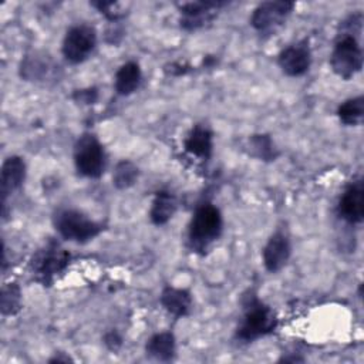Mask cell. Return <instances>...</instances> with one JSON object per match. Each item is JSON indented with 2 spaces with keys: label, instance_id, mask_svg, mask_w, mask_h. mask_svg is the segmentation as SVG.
I'll use <instances>...</instances> for the list:
<instances>
[{
  "label": "cell",
  "instance_id": "277c9868",
  "mask_svg": "<svg viewBox=\"0 0 364 364\" xmlns=\"http://www.w3.org/2000/svg\"><path fill=\"white\" fill-rule=\"evenodd\" d=\"M54 226L58 235L70 242L85 243L98 236L102 230L100 222L92 220L77 209H61L54 215Z\"/></svg>",
  "mask_w": 364,
  "mask_h": 364
},
{
  "label": "cell",
  "instance_id": "9a60e30c",
  "mask_svg": "<svg viewBox=\"0 0 364 364\" xmlns=\"http://www.w3.org/2000/svg\"><path fill=\"white\" fill-rule=\"evenodd\" d=\"M212 132L208 127L198 124L195 125L183 141V148L188 154L200 159H209L212 155Z\"/></svg>",
  "mask_w": 364,
  "mask_h": 364
},
{
  "label": "cell",
  "instance_id": "5bb4252c",
  "mask_svg": "<svg viewBox=\"0 0 364 364\" xmlns=\"http://www.w3.org/2000/svg\"><path fill=\"white\" fill-rule=\"evenodd\" d=\"M26 179V164L23 158L13 155L9 156L3 165H1V196L3 202H6V198L17 191Z\"/></svg>",
  "mask_w": 364,
  "mask_h": 364
},
{
  "label": "cell",
  "instance_id": "603a6c76",
  "mask_svg": "<svg viewBox=\"0 0 364 364\" xmlns=\"http://www.w3.org/2000/svg\"><path fill=\"white\" fill-rule=\"evenodd\" d=\"M21 306V291L16 283H9L1 289V313L14 316Z\"/></svg>",
  "mask_w": 364,
  "mask_h": 364
},
{
  "label": "cell",
  "instance_id": "484cf974",
  "mask_svg": "<svg viewBox=\"0 0 364 364\" xmlns=\"http://www.w3.org/2000/svg\"><path fill=\"white\" fill-rule=\"evenodd\" d=\"M104 344L111 351H117L122 346V338H121V336L118 334L117 330H111V331H107L104 334Z\"/></svg>",
  "mask_w": 364,
  "mask_h": 364
},
{
  "label": "cell",
  "instance_id": "ac0fdd59",
  "mask_svg": "<svg viewBox=\"0 0 364 364\" xmlns=\"http://www.w3.org/2000/svg\"><path fill=\"white\" fill-rule=\"evenodd\" d=\"M142 78V73L139 64L135 61L124 63L114 78V88L119 95H129L139 87Z\"/></svg>",
  "mask_w": 364,
  "mask_h": 364
},
{
  "label": "cell",
  "instance_id": "2e32d148",
  "mask_svg": "<svg viewBox=\"0 0 364 364\" xmlns=\"http://www.w3.org/2000/svg\"><path fill=\"white\" fill-rule=\"evenodd\" d=\"M161 304L162 307L175 317H183L189 313L192 306L191 293L185 289L166 286L161 293Z\"/></svg>",
  "mask_w": 364,
  "mask_h": 364
},
{
  "label": "cell",
  "instance_id": "e0dca14e",
  "mask_svg": "<svg viewBox=\"0 0 364 364\" xmlns=\"http://www.w3.org/2000/svg\"><path fill=\"white\" fill-rule=\"evenodd\" d=\"M176 208H178V202L172 192L166 189L158 191L155 193V198L149 209V219L156 226L165 225L175 215Z\"/></svg>",
  "mask_w": 364,
  "mask_h": 364
},
{
  "label": "cell",
  "instance_id": "44dd1931",
  "mask_svg": "<svg viewBox=\"0 0 364 364\" xmlns=\"http://www.w3.org/2000/svg\"><path fill=\"white\" fill-rule=\"evenodd\" d=\"M247 148L250 155L259 158L260 161H274L277 158V149L273 139L266 134L252 135L247 139Z\"/></svg>",
  "mask_w": 364,
  "mask_h": 364
},
{
  "label": "cell",
  "instance_id": "ba28073f",
  "mask_svg": "<svg viewBox=\"0 0 364 364\" xmlns=\"http://www.w3.org/2000/svg\"><path fill=\"white\" fill-rule=\"evenodd\" d=\"M97 46V31L90 24L73 26L64 36L61 51L71 64L85 61Z\"/></svg>",
  "mask_w": 364,
  "mask_h": 364
},
{
  "label": "cell",
  "instance_id": "3957f363",
  "mask_svg": "<svg viewBox=\"0 0 364 364\" xmlns=\"http://www.w3.org/2000/svg\"><path fill=\"white\" fill-rule=\"evenodd\" d=\"M223 219L218 206L210 202L199 205L191 219L188 243L193 252L203 253L222 233Z\"/></svg>",
  "mask_w": 364,
  "mask_h": 364
},
{
  "label": "cell",
  "instance_id": "5b68a950",
  "mask_svg": "<svg viewBox=\"0 0 364 364\" xmlns=\"http://www.w3.org/2000/svg\"><path fill=\"white\" fill-rule=\"evenodd\" d=\"M74 165L80 175L100 178L105 169V152L92 134H82L74 145Z\"/></svg>",
  "mask_w": 364,
  "mask_h": 364
},
{
  "label": "cell",
  "instance_id": "52a82bcc",
  "mask_svg": "<svg viewBox=\"0 0 364 364\" xmlns=\"http://www.w3.org/2000/svg\"><path fill=\"white\" fill-rule=\"evenodd\" d=\"M70 253L60 247L57 243L50 242L40 249L31 259L33 274L44 284H48L54 277L64 272L68 266Z\"/></svg>",
  "mask_w": 364,
  "mask_h": 364
},
{
  "label": "cell",
  "instance_id": "7c38bea8",
  "mask_svg": "<svg viewBox=\"0 0 364 364\" xmlns=\"http://www.w3.org/2000/svg\"><path fill=\"white\" fill-rule=\"evenodd\" d=\"M338 216L350 223L358 225L364 219V185L363 179H354L344 189L337 205Z\"/></svg>",
  "mask_w": 364,
  "mask_h": 364
},
{
  "label": "cell",
  "instance_id": "4fadbf2b",
  "mask_svg": "<svg viewBox=\"0 0 364 364\" xmlns=\"http://www.w3.org/2000/svg\"><path fill=\"white\" fill-rule=\"evenodd\" d=\"M291 253L289 236L283 230H276L263 247L262 257L267 272L276 273L282 270L289 262Z\"/></svg>",
  "mask_w": 364,
  "mask_h": 364
},
{
  "label": "cell",
  "instance_id": "d4e9b609",
  "mask_svg": "<svg viewBox=\"0 0 364 364\" xmlns=\"http://www.w3.org/2000/svg\"><path fill=\"white\" fill-rule=\"evenodd\" d=\"M73 98L75 102H80V104H94L98 98V91L94 87L75 90L73 94Z\"/></svg>",
  "mask_w": 364,
  "mask_h": 364
},
{
  "label": "cell",
  "instance_id": "d6986e66",
  "mask_svg": "<svg viewBox=\"0 0 364 364\" xmlns=\"http://www.w3.org/2000/svg\"><path fill=\"white\" fill-rule=\"evenodd\" d=\"M175 337L169 331L154 334L145 344L146 355L158 361H171L175 355Z\"/></svg>",
  "mask_w": 364,
  "mask_h": 364
},
{
  "label": "cell",
  "instance_id": "8fae6325",
  "mask_svg": "<svg viewBox=\"0 0 364 364\" xmlns=\"http://www.w3.org/2000/svg\"><path fill=\"white\" fill-rule=\"evenodd\" d=\"M58 64L47 53L34 51L27 54L20 64V75L26 81L48 82L54 81L58 73Z\"/></svg>",
  "mask_w": 364,
  "mask_h": 364
},
{
  "label": "cell",
  "instance_id": "6da1fadb",
  "mask_svg": "<svg viewBox=\"0 0 364 364\" xmlns=\"http://www.w3.org/2000/svg\"><path fill=\"white\" fill-rule=\"evenodd\" d=\"M361 23L363 16L360 13L348 16L340 24L341 31L337 34L330 54V67L343 80L353 78L363 68V50L358 40Z\"/></svg>",
  "mask_w": 364,
  "mask_h": 364
},
{
  "label": "cell",
  "instance_id": "8992f818",
  "mask_svg": "<svg viewBox=\"0 0 364 364\" xmlns=\"http://www.w3.org/2000/svg\"><path fill=\"white\" fill-rule=\"evenodd\" d=\"M294 3L287 0H270L260 3L250 16L252 27L266 36L274 34L293 11Z\"/></svg>",
  "mask_w": 364,
  "mask_h": 364
},
{
  "label": "cell",
  "instance_id": "ffe728a7",
  "mask_svg": "<svg viewBox=\"0 0 364 364\" xmlns=\"http://www.w3.org/2000/svg\"><path fill=\"white\" fill-rule=\"evenodd\" d=\"M337 117L340 122L348 127H357L364 118V98L363 95L353 97L341 102L337 108Z\"/></svg>",
  "mask_w": 364,
  "mask_h": 364
},
{
  "label": "cell",
  "instance_id": "9c48e42d",
  "mask_svg": "<svg viewBox=\"0 0 364 364\" xmlns=\"http://www.w3.org/2000/svg\"><path fill=\"white\" fill-rule=\"evenodd\" d=\"M225 1H188L179 6L181 27L186 31H195L209 24L216 13L225 6Z\"/></svg>",
  "mask_w": 364,
  "mask_h": 364
},
{
  "label": "cell",
  "instance_id": "cb8c5ba5",
  "mask_svg": "<svg viewBox=\"0 0 364 364\" xmlns=\"http://www.w3.org/2000/svg\"><path fill=\"white\" fill-rule=\"evenodd\" d=\"M101 14H104L111 23H117L125 16L124 4L118 1H92L91 3Z\"/></svg>",
  "mask_w": 364,
  "mask_h": 364
},
{
  "label": "cell",
  "instance_id": "30bf717a",
  "mask_svg": "<svg viewBox=\"0 0 364 364\" xmlns=\"http://www.w3.org/2000/svg\"><path fill=\"white\" fill-rule=\"evenodd\" d=\"M277 64L282 71L289 77L304 75L311 64V51L309 41L299 40L286 48H283L277 55Z\"/></svg>",
  "mask_w": 364,
  "mask_h": 364
},
{
  "label": "cell",
  "instance_id": "7a4b0ae2",
  "mask_svg": "<svg viewBox=\"0 0 364 364\" xmlns=\"http://www.w3.org/2000/svg\"><path fill=\"white\" fill-rule=\"evenodd\" d=\"M243 316L236 328V338L242 343H252L274 331L277 318L273 310L260 301L255 293L243 297Z\"/></svg>",
  "mask_w": 364,
  "mask_h": 364
},
{
  "label": "cell",
  "instance_id": "7402d4cb",
  "mask_svg": "<svg viewBox=\"0 0 364 364\" xmlns=\"http://www.w3.org/2000/svg\"><path fill=\"white\" fill-rule=\"evenodd\" d=\"M138 175H139L138 166L131 161L122 159L115 165V169L112 173V183L118 189H127L135 185V182L138 181Z\"/></svg>",
  "mask_w": 364,
  "mask_h": 364
}]
</instances>
